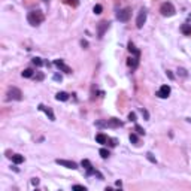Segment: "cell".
<instances>
[{"label":"cell","mask_w":191,"mask_h":191,"mask_svg":"<svg viewBox=\"0 0 191 191\" xmlns=\"http://www.w3.org/2000/svg\"><path fill=\"white\" fill-rule=\"evenodd\" d=\"M27 21L30 25H33V27H36V25L42 24L43 23V14L39 11H33V12H29L27 15Z\"/></svg>","instance_id":"6da1fadb"},{"label":"cell","mask_w":191,"mask_h":191,"mask_svg":"<svg viewBox=\"0 0 191 191\" xmlns=\"http://www.w3.org/2000/svg\"><path fill=\"white\" fill-rule=\"evenodd\" d=\"M6 96H8L6 97L8 100H17V102L23 100V93H21V90L17 88V87H11L8 90V93H6Z\"/></svg>","instance_id":"7a4b0ae2"},{"label":"cell","mask_w":191,"mask_h":191,"mask_svg":"<svg viewBox=\"0 0 191 191\" xmlns=\"http://www.w3.org/2000/svg\"><path fill=\"white\" fill-rule=\"evenodd\" d=\"M160 12H161V15L163 17H172L175 15V6L170 3V2H164L161 6H160Z\"/></svg>","instance_id":"3957f363"},{"label":"cell","mask_w":191,"mask_h":191,"mask_svg":"<svg viewBox=\"0 0 191 191\" xmlns=\"http://www.w3.org/2000/svg\"><path fill=\"white\" fill-rule=\"evenodd\" d=\"M130 17H131V9L130 8H124V9H121L116 14V18L120 19L121 23H127L128 19H130Z\"/></svg>","instance_id":"277c9868"},{"label":"cell","mask_w":191,"mask_h":191,"mask_svg":"<svg viewBox=\"0 0 191 191\" xmlns=\"http://www.w3.org/2000/svg\"><path fill=\"white\" fill-rule=\"evenodd\" d=\"M145 21H146V9H140L139 15H137V19H136V27L137 29H142Z\"/></svg>","instance_id":"5b68a950"},{"label":"cell","mask_w":191,"mask_h":191,"mask_svg":"<svg viewBox=\"0 0 191 191\" xmlns=\"http://www.w3.org/2000/svg\"><path fill=\"white\" fill-rule=\"evenodd\" d=\"M55 163H57V164H60V166H63V167L72 169V170L78 169V164H76L75 161H70V160H60V158H57V160H55Z\"/></svg>","instance_id":"8992f818"},{"label":"cell","mask_w":191,"mask_h":191,"mask_svg":"<svg viewBox=\"0 0 191 191\" xmlns=\"http://www.w3.org/2000/svg\"><path fill=\"white\" fill-rule=\"evenodd\" d=\"M54 66L57 69H60L61 72H64V73H72V69L69 67L67 64H64L63 60H54Z\"/></svg>","instance_id":"52a82bcc"},{"label":"cell","mask_w":191,"mask_h":191,"mask_svg":"<svg viewBox=\"0 0 191 191\" xmlns=\"http://www.w3.org/2000/svg\"><path fill=\"white\" fill-rule=\"evenodd\" d=\"M108 29H109V23H108V21L98 23V27H97V36H98V37H103Z\"/></svg>","instance_id":"ba28073f"},{"label":"cell","mask_w":191,"mask_h":191,"mask_svg":"<svg viewBox=\"0 0 191 191\" xmlns=\"http://www.w3.org/2000/svg\"><path fill=\"white\" fill-rule=\"evenodd\" d=\"M170 94V87L169 85H161L160 90H158V93H157V96H158L160 98H167Z\"/></svg>","instance_id":"9c48e42d"},{"label":"cell","mask_w":191,"mask_h":191,"mask_svg":"<svg viewBox=\"0 0 191 191\" xmlns=\"http://www.w3.org/2000/svg\"><path fill=\"white\" fill-rule=\"evenodd\" d=\"M39 110L45 112V114H47V116L49 118L51 121H55V115H54V112H52V109H51V108H47L45 104H39Z\"/></svg>","instance_id":"30bf717a"},{"label":"cell","mask_w":191,"mask_h":191,"mask_svg":"<svg viewBox=\"0 0 191 191\" xmlns=\"http://www.w3.org/2000/svg\"><path fill=\"white\" fill-rule=\"evenodd\" d=\"M81 164H82V167L87 170V175H96V173H97V170L93 169V166H91V163H90L88 160H82Z\"/></svg>","instance_id":"8fae6325"},{"label":"cell","mask_w":191,"mask_h":191,"mask_svg":"<svg viewBox=\"0 0 191 191\" xmlns=\"http://www.w3.org/2000/svg\"><path fill=\"white\" fill-rule=\"evenodd\" d=\"M106 126H108V127H121L122 122H121L120 120H116V118H110V120L106 122Z\"/></svg>","instance_id":"7c38bea8"},{"label":"cell","mask_w":191,"mask_h":191,"mask_svg":"<svg viewBox=\"0 0 191 191\" xmlns=\"http://www.w3.org/2000/svg\"><path fill=\"white\" fill-rule=\"evenodd\" d=\"M127 64L130 66L131 69H136L137 64H139V57H130L127 60Z\"/></svg>","instance_id":"4fadbf2b"},{"label":"cell","mask_w":191,"mask_h":191,"mask_svg":"<svg viewBox=\"0 0 191 191\" xmlns=\"http://www.w3.org/2000/svg\"><path fill=\"white\" fill-rule=\"evenodd\" d=\"M108 139L109 137L106 136V134H103V133H98V134H96V140L98 142V143H108Z\"/></svg>","instance_id":"5bb4252c"},{"label":"cell","mask_w":191,"mask_h":191,"mask_svg":"<svg viewBox=\"0 0 191 191\" xmlns=\"http://www.w3.org/2000/svg\"><path fill=\"white\" fill-rule=\"evenodd\" d=\"M128 51L131 52V54H134V57H139L140 55V52H139V49H136V47H134V43L133 42H128Z\"/></svg>","instance_id":"9a60e30c"},{"label":"cell","mask_w":191,"mask_h":191,"mask_svg":"<svg viewBox=\"0 0 191 191\" xmlns=\"http://www.w3.org/2000/svg\"><path fill=\"white\" fill-rule=\"evenodd\" d=\"M55 98H57L58 102H66V100L69 98V94H67V93H64V91H61V93H57Z\"/></svg>","instance_id":"2e32d148"},{"label":"cell","mask_w":191,"mask_h":191,"mask_svg":"<svg viewBox=\"0 0 191 191\" xmlns=\"http://www.w3.org/2000/svg\"><path fill=\"white\" fill-rule=\"evenodd\" d=\"M181 31H182L185 36H191V25H190V24H182Z\"/></svg>","instance_id":"e0dca14e"},{"label":"cell","mask_w":191,"mask_h":191,"mask_svg":"<svg viewBox=\"0 0 191 191\" xmlns=\"http://www.w3.org/2000/svg\"><path fill=\"white\" fill-rule=\"evenodd\" d=\"M12 161L15 164H21V163H24V157L19 154H15V155H12Z\"/></svg>","instance_id":"ac0fdd59"},{"label":"cell","mask_w":191,"mask_h":191,"mask_svg":"<svg viewBox=\"0 0 191 191\" xmlns=\"http://www.w3.org/2000/svg\"><path fill=\"white\" fill-rule=\"evenodd\" d=\"M128 139H130V142L133 143V145H139V137H137L134 133H131V134L128 136Z\"/></svg>","instance_id":"d6986e66"},{"label":"cell","mask_w":191,"mask_h":191,"mask_svg":"<svg viewBox=\"0 0 191 191\" xmlns=\"http://www.w3.org/2000/svg\"><path fill=\"white\" fill-rule=\"evenodd\" d=\"M98 154H100V157H102V158H108V157L110 155V154H109V151H108L106 148H102L100 151H98Z\"/></svg>","instance_id":"ffe728a7"},{"label":"cell","mask_w":191,"mask_h":191,"mask_svg":"<svg viewBox=\"0 0 191 191\" xmlns=\"http://www.w3.org/2000/svg\"><path fill=\"white\" fill-rule=\"evenodd\" d=\"M178 73H179L182 78H188V72H187V69H184V67H178Z\"/></svg>","instance_id":"44dd1931"},{"label":"cell","mask_w":191,"mask_h":191,"mask_svg":"<svg viewBox=\"0 0 191 191\" xmlns=\"http://www.w3.org/2000/svg\"><path fill=\"white\" fill-rule=\"evenodd\" d=\"M33 64H35L36 67H41V66L43 64V61H42V58H39V57H35V58H33Z\"/></svg>","instance_id":"7402d4cb"},{"label":"cell","mask_w":191,"mask_h":191,"mask_svg":"<svg viewBox=\"0 0 191 191\" xmlns=\"http://www.w3.org/2000/svg\"><path fill=\"white\" fill-rule=\"evenodd\" d=\"M21 75H23V78H31L33 76V70L31 69H25Z\"/></svg>","instance_id":"603a6c76"},{"label":"cell","mask_w":191,"mask_h":191,"mask_svg":"<svg viewBox=\"0 0 191 191\" xmlns=\"http://www.w3.org/2000/svg\"><path fill=\"white\" fill-rule=\"evenodd\" d=\"M102 11H103V8H102V5H96L94 8H93V12L96 15H100L102 14Z\"/></svg>","instance_id":"cb8c5ba5"},{"label":"cell","mask_w":191,"mask_h":191,"mask_svg":"<svg viewBox=\"0 0 191 191\" xmlns=\"http://www.w3.org/2000/svg\"><path fill=\"white\" fill-rule=\"evenodd\" d=\"M134 128H136V131H137L139 134H145V130H143L140 126H137V124H136V127H134Z\"/></svg>","instance_id":"d4e9b609"},{"label":"cell","mask_w":191,"mask_h":191,"mask_svg":"<svg viewBox=\"0 0 191 191\" xmlns=\"http://www.w3.org/2000/svg\"><path fill=\"white\" fill-rule=\"evenodd\" d=\"M146 157H148V160H149L151 163H157V160L154 158V155H152V154H149V152H148V154H146Z\"/></svg>","instance_id":"484cf974"},{"label":"cell","mask_w":191,"mask_h":191,"mask_svg":"<svg viewBox=\"0 0 191 191\" xmlns=\"http://www.w3.org/2000/svg\"><path fill=\"white\" fill-rule=\"evenodd\" d=\"M142 115L145 116V120H149V114H148V110H146V109H143V108H142Z\"/></svg>","instance_id":"4316f807"},{"label":"cell","mask_w":191,"mask_h":191,"mask_svg":"<svg viewBox=\"0 0 191 191\" xmlns=\"http://www.w3.org/2000/svg\"><path fill=\"white\" fill-rule=\"evenodd\" d=\"M128 120L130 121H136V114H134V112H130V114H128Z\"/></svg>","instance_id":"83f0119b"},{"label":"cell","mask_w":191,"mask_h":191,"mask_svg":"<svg viewBox=\"0 0 191 191\" xmlns=\"http://www.w3.org/2000/svg\"><path fill=\"white\" fill-rule=\"evenodd\" d=\"M73 190H82V191H87V187H84V185H73Z\"/></svg>","instance_id":"f1b7e54d"},{"label":"cell","mask_w":191,"mask_h":191,"mask_svg":"<svg viewBox=\"0 0 191 191\" xmlns=\"http://www.w3.org/2000/svg\"><path fill=\"white\" fill-rule=\"evenodd\" d=\"M52 78H54V81H57V82H61V79H63V78H61V75H54V76H52Z\"/></svg>","instance_id":"f546056e"},{"label":"cell","mask_w":191,"mask_h":191,"mask_svg":"<svg viewBox=\"0 0 191 191\" xmlns=\"http://www.w3.org/2000/svg\"><path fill=\"white\" fill-rule=\"evenodd\" d=\"M166 75H167V78H169V79H172V81L175 79V76H173V73H172L170 70H167V72H166Z\"/></svg>","instance_id":"4dcf8cb0"},{"label":"cell","mask_w":191,"mask_h":191,"mask_svg":"<svg viewBox=\"0 0 191 191\" xmlns=\"http://www.w3.org/2000/svg\"><path fill=\"white\" fill-rule=\"evenodd\" d=\"M31 184L33 185H39V178H31Z\"/></svg>","instance_id":"1f68e13d"},{"label":"cell","mask_w":191,"mask_h":191,"mask_svg":"<svg viewBox=\"0 0 191 191\" xmlns=\"http://www.w3.org/2000/svg\"><path fill=\"white\" fill-rule=\"evenodd\" d=\"M81 47H82V48H88V42L82 39V41H81Z\"/></svg>","instance_id":"d6a6232c"},{"label":"cell","mask_w":191,"mask_h":191,"mask_svg":"<svg viewBox=\"0 0 191 191\" xmlns=\"http://www.w3.org/2000/svg\"><path fill=\"white\" fill-rule=\"evenodd\" d=\"M36 81H43V75L42 73H37L36 75Z\"/></svg>","instance_id":"836d02e7"},{"label":"cell","mask_w":191,"mask_h":191,"mask_svg":"<svg viewBox=\"0 0 191 191\" xmlns=\"http://www.w3.org/2000/svg\"><path fill=\"white\" fill-rule=\"evenodd\" d=\"M72 6H78V0H67Z\"/></svg>","instance_id":"e575fe53"},{"label":"cell","mask_w":191,"mask_h":191,"mask_svg":"<svg viewBox=\"0 0 191 191\" xmlns=\"http://www.w3.org/2000/svg\"><path fill=\"white\" fill-rule=\"evenodd\" d=\"M115 185H116V187H121L122 184H121V181H116V182H115Z\"/></svg>","instance_id":"d590c367"},{"label":"cell","mask_w":191,"mask_h":191,"mask_svg":"<svg viewBox=\"0 0 191 191\" xmlns=\"http://www.w3.org/2000/svg\"><path fill=\"white\" fill-rule=\"evenodd\" d=\"M43 2H48V0H43Z\"/></svg>","instance_id":"8d00e7d4"}]
</instances>
